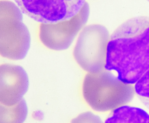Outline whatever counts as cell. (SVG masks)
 Here are the masks:
<instances>
[{
    "label": "cell",
    "instance_id": "cell-1",
    "mask_svg": "<svg viewBox=\"0 0 149 123\" xmlns=\"http://www.w3.org/2000/svg\"><path fill=\"white\" fill-rule=\"evenodd\" d=\"M105 69L116 71L127 84H136L149 70V16L128 19L110 35Z\"/></svg>",
    "mask_w": 149,
    "mask_h": 123
},
{
    "label": "cell",
    "instance_id": "cell-2",
    "mask_svg": "<svg viewBox=\"0 0 149 123\" xmlns=\"http://www.w3.org/2000/svg\"><path fill=\"white\" fill-rule=\"evenodd\" d=\"M135 93L132 85L123 82L106 69L87 74L84 80V98L95 111H108L125 105L134 99Z\"/></svg>",
    "mask_w": 149,
    "mask_h": 123
},
{
    "label": "cell",
    "instance_id": "cell-3",
    "mask_svg": "<svg viewBox=\"0 0 149 123\" xmlns=\"http://www.w3.org/2000/svg\"><path fill=\"white\" fill-rule=\"evenodd\" d=\"M22 13L10 1L0 2V53L12 60L24 59L30 48L31 35Z\"/></svg>",
    "mask_w": 149,
    "mask_h": 123
},
{
    "label": "cell",
    "instance_id": "cell-4",
    "mask_svg": "<svg viewBox=\"0 0 149 123\" xmlns=\"http://www.w3.org/2000/svg\"><path fill=\"white\" fill-rule=\"evenodd\" d=\"M110 34L102 25L85 26L78 36L73 56L80 67L89 74L105 69Z\"/></svg>",
    "mask_w": 149,
    "mask_h": 123
},
{
    "label": "cell",
    "instance_id": "cell-5",
    "mask_svg": "<svg viewBox=\"0 0 149 123\" xmlns=\"http://www.w3.org/2000/svg\"><path fill=\"white\" fill-rule=\"evenodd\" d=\"M23 14L40 23L53 24L72 19L86 0H14Z\"/></svg>",
    "mask_w": 149,
    "mask_h": 123
},
{
    "label": "cell",
    "instance_id": "cell-6",
    "mask_svg": "<svg viewBox=\"0 0 149 123\" xmlns=\"http://www.w3.org/2000/svg\"><path fill=\"white\" fill-rule=\"evenodd\" d=\"M90 12V6L86 2L81 10L69 20L53 24L41 23L39 34L41 42L54 51L69 48L74 38L84 27Z\"/></svg>",
    "mask_w": 149,
    "mask_h": 123
},
{
    "label": "cell",
    "instance_id": "cell-7",
    "mask_svg": "<svg viewBox=\"0 0 149 123\" xmlns=\"http://www.w3.org/2000/svg\"><path fill=\"white\" fill-rule=\"evenodd\" d=\"M29 86V76L23 67L13 64L0 66V104L12 106L19 103Z\"/></svg>",
    "mask_w": 149,
    "mask_h": 123
},
{
    "label": "cell",
    "instance_id": "cell-8",
    "mask_svg": "<svg viewBox=\"0 0 149 123\" xmlns=\"http://www.w3.org/2000/svg\"><path fill=\"white\" fill-rule=\"evenodd\" d=\"M104 123H149V114L139 108L123 105L113 110Z\"/></svg>",
    "mask_w": 149,
    "mask_h": 123
},
{
    "label": "cell",
    "instance_id": "cell-9",
    "mask_svg": "<svg viewBox=\"0 0 149 123\" xmlns=\"http://www.w3.org/2000/svg\"><path fill=\"white\" fill-rule=\"evenodd\" d=\"M27 115L28 107L24 99L12 106L0 104V123H23Z\"/></svg>",
    "mask_w": 149,
    "mask_h": 123
},
{
    "label": "cell",
    "instance_id": "cell-10",
    "mask_svg": "<svg viewBox=\"0 0 149 123\" xmlns=\"http://www.w3.org/2000/svg\"><path fill=\"white\" fill-rule=\"evenodd\" d=\"M134 88L139 100L149 109V70L136 83Z\"/></svg>",
    "mask_w": 149,
    "mask_h": 123
},
{
    "label": "cell",
    "instance_id": "cell-11",
    "mask_svg": "<svg viewBox=\"0 0 149 123\" xmlns=\"http://www.w3.org/2000/svg\"><path fill=\"white\" fill-rule=\"evenodd\" d=\"M71 123H104L101 118L92 112L82 113L73 119Z\"/></svg>",
    "mask_w": 149,
    "mask_h": 123
},
{
    "label": "cell",
    "instance_id": "cell-12",
    "mask_svg": "<svg viewBox=\"0 0 149 123\" xmlns=\"http://www.w3.org/2000/svg\"><path fill=\"white\" fill-rule=\"evenodd\" d=\"M148 2H149V0H148Z\"/></svg>",
    "mask_w": 149,
    "mask_h": 123
}]
</instances>
